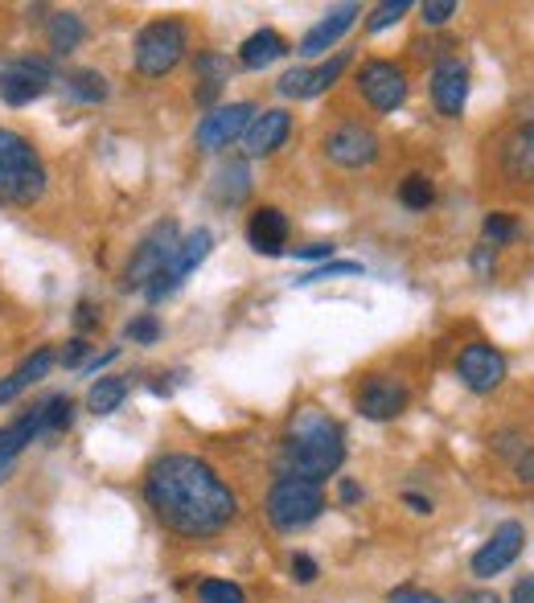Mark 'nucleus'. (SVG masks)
Masks as SVG:
<instances>
[{"instance_id":"obj_1","label":"nucleus","mask_w":534,"mask_h":603,"mask_svg":"<svg viewBox=\"0 0 534 603\" xmlns=\"http://www.w3.org/2000/svg\"><path fill=\"white\" fill-rule=\"evenodd\" d=\"M145 501L165 530L181 538H214L239 517V497L198 456H160L145 476Z\"/></svg>"},{"instance_id":"obj_2","label":"nucleus","mask_w":534,"mask_h":603,"mask_svg":"<svg viewBox=\"0 0 534 603\" xmlns=\"http://www.w3.org/2000/svg\"><path fill=\"white\" fill-rule=\"evenodd\" d=\"M346 464V435L321 411H301L292 419L289 440H284V456H280V473L301 476V480H329L337 468Z\"/></svg>"},{"instance_id":"obj_3","label":"nucleus","mask_w":534,"mask_h":603,"mask_svg":"<svg viewBox=\"0 0 534 603\" xmlns=\"http://www.w3.org/2000/svg\"><path fill=\"white\" fill-rule=\"evenodd\" d=\"M45 193V165L21 131L0 128V205H33Z\"/></svg>"},{"instance_id":"obj_4","label":"nucleus","mask_w":534,"mask_h":603,"mask_svg":"<svg viewBox=\"0 0 534 603\" xmlns=\"http://www.w3.org/2000/svg\"><path fill=\"white\" fill-rule=\"evenodd\" d=\"M263 509H268V521L275 530L296 533L325 514V488L313 485V480H301V476H280Z\"/></svg>"},{"instance_id":"obj_5","label":"nucleus","mask_w":534,"mask_h":603,"mask_svg":"<svg viewBox=\"0 0 534 603\" xmlns=\"http://www.w3.org/2000/svg\"><path fill=\"white\" fill-rule=\"evenodd\" d=\"M189 50V29L174 17L165 21H153L136 33V45H132V57H136V71L145 78H165V74L177 71V62L186 57Z\"/></svg>"},{"instance_id":"obj_6","label":"nucleus","mask_w":534,"mask_h":603,"mask_svg":"<svg viewBox=\"0 0 534 603\" xmlns=\"http://www.w3.org/2000/svg\"><path fill=\"white\" fill-rule=\"evenodd\" d=\"M177 246H181V230H177L174 218H165V222H157V226L148 230L145 239H140V246L132 251L128 267H124V287H148L153 279H157L165 267H169V258L177 255Z\"/></svg>"},{"instance_id":"obj_7","label":"nucleus","mask_w":534,"mask_h":603,"mask_svg":"<svg viewBox=\"0 0 534 603\" xmlns=\"http://www.w3.org/2000/svg\"><path fill=\"white\" fill-rule=\"evenodd\" d=\"M255 115H260L255 103H227V107L206 112L202 124H198V131H193L198 152H222V148H231L234 140H243Z\"/></svg>"},{"instance_id":"obj_8","label":"nucleus","mask_w":534,"mask_h":603,"mask_svg":"<svg viewBox=\"0 0 534 603\" xmlns=\"http://www.w3.org/2000/svg\"><path fill=\"white\" fill-rule=\"evenodd\" d=\"M210 246H214V234H210L206 226L193 230V234H189L186 243L177 246V255L169 258V267H165V272H160L157 279H153V284L145 287L148 304H160L165 296H174L177 287L186 284L189 275H193V272H198V267L206 263V255H210Z\"/></svg>"},{"instance_id":"obj_9","label":"nucleus","mask_w":534,"mask_h":603,"mask_svg":"<svg viewBox=\"0 0 534 603\" xmlns=\"http://www.w3.org/2000/svg\"><path fill=\"white\" fill-rule=\"evenodd\" d=\"M358 91H362V99L370 103L375 112H383V115L399 112L407 99L404 66H395V62H387V57H370L358 74Z\"/></svg>"},{"instance_id":"obj_10","label":"nucleus","mask_w":534,"mask_h":603,"mask_svg":"<svg viewBox=\"0 0 534 603\" xmlns=\"http://www.w3.org/2000/svg\"><path fill=\"white\" fill-rule=\"evenodd\" d=\"M54 83V66L45 57H17L0 71V99L9 107H25V103L42 99Z\"/></svg>"},{"instance_id":"obj_11","label":"nucleus","mask_w":534,"mask_h":603,"mask_svg":"<svg viewBox=\"0 0 534 603\" xmlns=\"http://www.w3.org/2000/svg\"><path fill=\"white\" fill-rule=\"evenodd\" d=\"M325 157L337 169H366L378 160V136L366 124H337L325 136Z\"/></svg>"},{"instance_id":"obj_12","label":"nucleus","mask_w":534,"mask_h":603,"mask_svg":"<svg viewBox=\"0 0 534 603\" xmlns=\"http://www.w3.org/2000/svg\"><path fill=\"white\" fill-rule=\"evenodd\" d=\"M457 373H461V382L473 394H493V390L505 382V358L485 341H473L461 349V358H457Z\"/></svg>"},{"instance_id":"obj_13","label":"nucleus","mask_w":534,"mask_h":603,"mask_svg":"<svg viewBox=\"0 0 534 603\" xmlns=\"http://www.w3.org/2000/svg\"><path fill=\"white\" fill-rule=\"evenodd\" d=\"M432 103L444 119H461L469 103V66L461 57H440L432 66Z\"/></svg>"},{"instance_id":"obj_14","label":"nucleus","mask_w":534,"mask_h":603,"mask_svg":"<svg viewBox=\"0 0 534 603\" xmlns=\"http://www.w3.org/2000/svg\"><path fill=\"white\" fill-rule=\"evenodd\" d=\"M522 542H526V530H522L519 521H502V526L490 533V542L473 554V574L477 579H493V574H502L505 567L522 554Z\"/></svg>"},{"instance_id":"obj_15","label":"nucleus","mask_w":534,"mask_h":603,"mask_svg":"<svg viewBox=\"0 0 534 603\" xmlns=\"http://www.w3.org/2000/svg\"><path fill=\"white\" fill-rule=\"evenodd\" d=\"M407 387L399 378H387V373H375V378H366L358 390V411L366 419H375V423H387V419L404 415L407 411Z\"/></svg>"},{"instance_id":"obj_16","label":"nucleus","mask_w":534,"mask_h":603,"mask_svg":"<svg viewBox=\"0 0 534 603\" xmlns=\"http://www.w3.org/2000/svg\"><path fill=\"white\" fill-rule=\"evenodd\" d=\"M292 136V115L284 107H272V112H260L251 119V128L243 136V152L247 160H263V157H275Z\"/></svg>"},{"instance_id":"obj_17","label":"nucleus","mask_w":534,"mask_h":603,"mask_svg":"<svg viewBox=\"0 0 534 603\" xmlns=\"http://www.w3.org/2000/svg\"><path fill=\"white\" fill-rule=\"evenodd\" d=\"M358 4H333L329 13L321 17L317 25L308 29V33H304L301 38V45H296V50H301L304 57H321V54H329L333 45L342 42V38H346L349 29H354V21H358Z\"/></svg>"},{"instance_id":"obj_18","label":"nucleus","mask_w":534,"mask_h":603,"mask_svg":"<svg viewBox=\"0 0 534 603\" xmlns=\"http://www.w3.org/2000/svg\"><path fill=\"white\" fill-rule=\"evenodd\" d=\"M247 243H251V251H260L268 258L284 255L289 251V218H284V210L260 205L247 222Z\"/></svg>"},{"instance_id":"obj_19","label":"nucleus","mask_w":534,"mask_h":603,"mask_svg":"<svg viewBox=\"0 0 534 603\" xmlns=\"http://www.w3.org/2000/svg\"><path fill=\"white\" fill-rule=\"evenodd\" d=\"M502 169L510 181L534 177V115H526L522 128L502 144Z\"/></svg>"},{"instance_id":"obj_20","label":"nucleus","mask_w":534,"mask_h":603,"mask_svg":"<svg viewBox=\"0 0 534 603\" xmlns=\"http://www.w3.org/2000/svg\"><path fill=\"white\" fill-rule=\"evenodd\" d=\"M54 361H59V358H54V349H38V353L21 361V366L9 373V378H0V406H9V402L21 399V394L33 387V382H42L45 373L54 370Z\"/></svg>"},{"instance_id":"obj_21","label":"nucleus","mask_w":534,"mask_h":603,"mask_svg":"<svg viewBox=\"0 0 534 603\" xmlns=\"http://www.w3.org/2000/svg\"><path fill=\"white\" fill-rule=\"evenodd\" d=\"M289 54V42L275 33V29H255L243 45H239V66L243 71H268L272 62Z\"/></svg>"},{"instance_id":"obj_22","label":"nucleus","mask_w":534,"mask_h":603,"mask_svg":"<svg viewBox=\"0 0 534 603\" xmlns=\"http://www.w3.org/2000/svg\"><path fill=\"white\" fill-rule=\"evenodd\" d=\"M38 435H45V423H42V411L33 406V411H25L17 423L0 427V464H13V459L21 456Z\"/></svg>"},{"instance_id":"obj_23","label":"nucleus","mask_w":534,"mask_h":603,"mask_svg":"<svg viewBox=\"0 0 534 603\" xmlns=\"http://www.w3.org/2000/svg\"><path fill=\"white\" fill-rule=\"evenodd\" d=\"M210 193H214V201H222V205H243V201L251 198V165H247V160H227V165L214 172Z\"/></svg>"},{"instance_id":"obj_24","label":"nucleus","mask_w":534,"mask_h":603,"mask_svg":"<svg viewBox=\"0 0 534 603\" xmlns=\"http://www.w3.org/2000/svg\"><path fill=\"white\" fill-rule=\"evenodd\" d=\"M493 452L510 459V468H514V476H519L522 485H534V444L522 431H502L493 440Z\"/></svg>"},{"instance_id":"obj_25","label":"nucleus","mask_w":534,"mask_h":603,"mask_svg":"<svg viewBox=\"0 0 534 603\" xmlns=\"http://www.w3.org/2000/svg\"><path fill=\"white\" fill-rule=\"evenodd\" d=\"M83 38H87V25H83V17L78 13H54L50 21H45V42H50V50H54L59 57H66L71 50H78Z\"/></svg>"},{"instance_id":"obj_26","label":"nucleus","mask_w":534,"mask_h":603,"mask_svg":"<svg viewBox=\"0 0 534 603\" xmlns=\"http://www.w3.org/2000/svg\"><path fill=\"white\" fill-rule=\"evenodd\" d=\"M128 378H100L87 390V411L91 415H112V411H119V402L128 399Z\"/></svg>"},{"instance_id":"obj_27","label":"nucleus","mask_w":534,"mask_h":603,"mask_svg":"<svg viewBox=\"0 0 534 603\" xmlns=\"http://www.w3.org/2000/svg\"><path fill=\"white\" fill-rule=\"evenodd\" d=\"M66 91H71V99L91 103V107H95V103L107 99L112 86H107V78H103L100 71H74L71 78H66Z\"/></svg>"},{"instance_id":"obj_28","label":"nucleus","mask_w":534,"mask_h":603,"mask_svg":"<svg viewBox=\"0 0 534 603\" xmlns=\"http://www.w3.org/2000/svg\"><path fill=\"white\" fill-rule=\"evenodd\" d=\"M399 201H404L407 210H428L436 201V186L423 177V172H411V177H404V186H399Z\"/></svg>"},{"instance_id":"obj_29","label":"nucleus","mask_w":534,"mask_h":603,"mask_svg":"<svg viewBox=\"0 0 534 603\" xmlns=\"http://www.w3.org/2000/svg\"><path fill=\"white\" fill-rule=\"evenodd\" d=\"M346 66H349V54H337V57H329L325 66H317V71H308V86H304V99H317L321 91H329L342 74H346Z\"/></svg>"},{"instance_id":"obj_30","label":"nucleus","mask_w":534,"mask_h":603,"mask_svg":"<svg viewBox=\"0 0 534 603\" xmlns=\"http://www.w3.org/2000/svg\"><path fill=\"white\" fill-rule=\"evenodd\" d=\"M38 411H42L45 431H71V423H74V402L66 399V394H50L45 402H38Z\"/></svg>"},{"instance_id":"obj_31","label":"nucleus","mask_w":534,"mask_h":603,"mask_svg":"<svg viewBox=\"0 0 534 603\" xmlns=\"http://www.w3.org/2000/svg\"><path fill=\"white\" fill-rule=\"evenodd\" d=\"M198 603H247V591L231 579H202L198 583Z\"/></svg>"},{"instance_id":"obj_32","label":"nucleus","mask_w":534,"mask_h":603,"mask_svg":"<svg viewBox=\"0 0 534 603\" xmlns=\"http://www.w3.org/2000/svg\"><path fill=\"white\" fill-rule=\"evenodd\" d=\"M337 275H362V263H354V258H329V263H321L313 272L296 275L292 284L308 287V284H321V279H337Z\"/></svg>"},{"instance_id":"obj_33","label":"nucleus","mask_w":534,"mask_h":603,"mask_svg":"<svg viewBox=\"0 0 534 603\" xmlns=\"http://www.w3.org/2000/svg\"><path fill=\"white\" fill-rule=\"evenodd\" d=\"M481 234H485V246H502V243H514L519 239V222L510 214H485V222H481Z\"/></svg>"},{"instance_id":"obj_34","label":"nucleus","mask_w":534,"mask_h":603,"mask_svg":"<svg viewBox=\"0 0 534 603\" xmlns=\"http://www.w3.org/2000/svg\"><path fill=\"white\" fill-rule=\"evenodd\" d=\"M404 13H411V0H387V4H378L375 13H370L366 25H370V33H383V29H390Z\"/></svg>"},{"instance_id":"obj_35","label":"nucleus","mask_w":534,"mask_h":603,"mask_svg":"<svg viewBox=\"0 0 534 603\" xmlns=\"http://www.w3.org/2000/svg\"><path fill=\"white\" fill-rule=\"evenodd\" d=\"M198 74H202V83H227L234 74L231 57L222 54H198Z\"/></svg>"},{"instance_id":"obj_36","label":"nucleus","mask_w":534,"mask_h":603,"mask_svg":"<svg viewBox=\"0 0 534 603\" xmlns=\"http://www.w3.org/2000/svg\"><path fill=\"white\" fill-rule=\"evenodd\" d=\"M136 345H157L160 341V320L153 313L136 316V320H128V329H124Z\"/></svg>"},{"instance_id":"obj_37","label":"nucleus","mask_w":534,"mask_h":603,"mask_svg":"<svg viewBox=\"0 0 534 603\" xmlns=\"http://www.w3.org/2000/svg\"><path fill=\"white\" fill-rule=\"evenodd\" d=\"M419 13H423V25L436 29V25H444L448 17H457V4H452V0H428Z\"/></svg>"},{"instance_id":"obj_38","label":"nucleus","mask_w":534,"mask_h":603,"mask_svg":"<svg viewBox=\"0 0 534 603\" xmlns=\"http://www.w3.org/2000/svg\"><path fill=\"white\" fill-rule=\"evenodd\" d=\"M304 86H308V71L296 66V71H289L280 78V95H284V99H304Z\"/></svg>"},{"instance_id":"obj_39","label":"nucleus","mask_w":534,"mask_h":603,"mask_svg":"<svg viewBox=\"0 0 534 603\" xmlns=\"http://www.w3.org/2000/svg\"><path fill=\"white\" fill-rule=\"evenodd\" d=\"M317 574H321V567L313 559H308V554H296V559H292V579H296L301 588L317 583Z\"/></svg>"},{"instance_id":"obj_40","label":"nucleus","mask_w":534,"mask_h":603,"mask_svg":"<svg viewBox=\"0 0 534 603\" xmlns=\"http://www.w3.org/2000/svg\"><path fill=\"white\" fill-rule=\"evenodd\" d=\"M387 600L390 603H444L440 595H432V591H416V588H395Z\"/></svg>"},{"instance_id":"obj_41","label":"nucleus","mask_w":534,"mask_h":603,"mask_svg":"<svg viewBox=\"0 0 534 603\" xmlns=\"http://www.w3.org/2000/svg\"><path fill=\"white\" fill-rule=\"evenodd\" d=\"M87 337H74V341H66V349H62V366L66 370H74V366H83V358H87Z\"/></svg>"},{"instance_id":"obj_42","label":"nucleus","mask_w":534,"mask_h":603,"mask_svg":"<svg viewBox=\"0 0 534 603\" xmlns=\"http://www.w3.org/2000/svg\"><path fill=\"white\" fill-rule=\"evenodd\" d=\"M292 255H296V258H321V263H329V258H333V243H308V246H292Z\"/></svg>"},{"instance_id":"obj_43","label":"nucleus","mask_w":534,"mask_h":603,"mask_svg":"<svg viewBox=\"0 0 534 603\" xmlns=\"http://www.w3.org/2000/svg\"><path fill=\"white\" fill-rule=\"evenodd\" d=\"M74 325H78V332H91L95 325H100V316H95V304L83 300L78 308H74Z\"/></svg>"},{"instance_id":"obj_44","label":"nucleus","mask_w":534,"mask_h":603,"mask_svg":"<svg viewBox=\"0 0 534 603\" xmlns=\"http://www.w3.org/2000/svg\"><path fill=\"white\" fill-rule=\"evenodd\" d=\"M510 603H534V574H522L514 591H510Z\"/></svg>"},{"instance_id":"obj_45","label":"nucleus","mask_w":534,"mask_h":603,"mask_svg":"<svg viewBox=\"0 0 534 603\" xmlns=\"http://www.w3.org/2000/svg\"><path fill=\"white\" fill-rule=\"evenodd\" d=\"M473 267H477V275H490L493 272V246H477V255H473Z\"/></svg>"},{"instance_id":"obj_46","label":"nucleus","mask_w":534,"mask_h":603,"mask_svg":"<svg viewBox=\"0 0 534 603\" xmlns=\"http://www.w3.org/2000/svg\"><path fill=\"white\" fill-rule=\"evenodd\" d=\"M337 501H342V505H358L362 501V488L354 485V480H342V485H337Z\"/></svg>"},{"instance_id":"obj_47","label":"nucleus","mask_w":534,"mask_h":603,"mask_svg":"<svg viewBox=\"0 0 534 603\" xmlns=\"http://www.w3.org/2000/svg\"><path fill=\"white\" fill-rule=\"evenodd\" d=\"M218 95H222V83H202L198 91H193V99L202 103V107H210V103H214Z\"/></svg>"},{"instance_id":"obj_48","label":"nucleus","mask_w":534,"mask_h":603,"mask_svg":"<svg viewBox=\"0 0 534 603\" xmlns=\"http://www.w3.org/2000/svg\"><path fill=\"white\" fill-rule=\"evenodd\" d=\"M116 358H119V349H107V353H100V358H91L87 361V373H100L103 366H112Z\"/></svg>"},{"instance_id":"obj_49","label":"nucleus","mask_w":534,"mask_h":603,"mask_svg":"<svg viewBox=\"0 0 534 603\" xmlns=\"http://www.w3.org/2000/svg\"><path fill=\"white\" fill-rule=\"evenodd\" d=\"M404 501L411 505V509H416V514H432V501H428V497H419V493H407Z\"/></svg>"},{"instance_id":"obj_50","label":"nucleus","mask_w":534,"mask_h":603,"mask_svg":"<svg viewBox=\"0 0 534 603\" xmlns=\"http://www.w3.org/2000/svg\"><path fill=\"white\" fill-rule=\"evenodd\" d=\"M461 603H502L493 591H469V595H461Z\"/></svg>"},{"instance_id":"obj_51","label":"nucleus","mask_w":534,"mask_h":603,"mask_svg":"<svg viewBox=\"0 0 534 603\" xmlns=\"http://www.w3.org/2000/svg\"><path fill=\"white\" fill-rule=\"evenodd\" d=\"M9 473H13V464H0V485L9 480Z\"/></svg>"}]
</instances>
